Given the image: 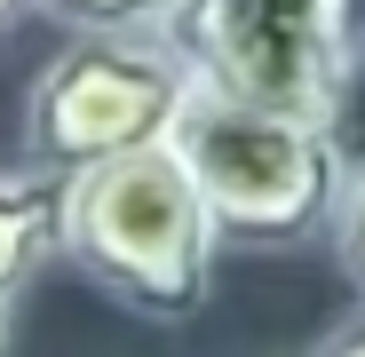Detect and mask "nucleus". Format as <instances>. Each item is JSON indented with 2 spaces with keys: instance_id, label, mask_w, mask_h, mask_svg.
Masks as SVG:
<instances>
[{
  "instance_id": "1",
  "label": "nucleus",
  "mask_w": 365,
  "mask_h": 357,
  "mask_svg": "<svg viewBox=\"0 0 365 357\" xmlns=\"http://www.w3.org/2000/svg\"><path fill=\"white\" fill-rule=\"evenodd\" d=\"M215 214L175 143H151L64 183V262L128 318L191 326L215 302Z\"/></svg>"
},
{
  "instance_id": "8",
  "label": "nucleus",
  "mask_w": 365,
  "mask_h": 357,
  "mask_svg": "<svg viewBox=\"0 0 365 357\" xmlns=\"http://www.w3.org/2000/svg\"><path fill=\"white\" fill-rule=\"evenodd\" d=\"M318 357H365V318H349L341 333H326V341H318Z\"/></svg>"
},
{
  "instance_id": "9",
  "label": "nucleus",
  "mask_w": 365,
  "mask_h": 357,
  "mask_svg": "<svg viewBox=\"0 0 365 357\" xmlns=\"http://www.w3.org/2000/svg\"><path fill=\"white\" fill-rule=\"evenodd\" d=\"M24 16H32V0H0V40H9V32H16Z\"/></svg>"
},
{
  "instance_id": "4",
  "label": "nucleus",
  "mask_w": 365,
  "mask_h": 357,
  "mask_svg": "<svg viewBox=\"0 0 365 357\" xmlns=\"http://www.w3.org/2000/svg\"><path fill=\"white\" fill-rule=\"evenodd\" d=\"M191 95L199 72L182 64L167 32H80L24 88V167L72 183L88 167L175 143V119Z\"/></svg>"
},
{
  "instance_id": "2",
  "label": "nucleus",
  "mask_w": 365,
  "mask_h": 357,
  "mask_svg": "<svg viewBox=\"0 0 365 357\" xmlns=\"http://www.w3.org/2000/svg\"><path fill=\"white\" fill-rule=\"evenodd\" d=\"M175 159L191 167V183L215 214L222 247H255V254H294L310 238H334L341 199H349V159L341 135L302 128V119L230 103L199 88L175 119Z\"/></svg>"
},
{
  "instance_id": "7",
  "label": "nucleus",
  "mask_w": 365,
  "mask_h": 357,
  "mask_svg": "<svg viewBox=\"0 0 365 357\" xmlns=\"http://www.w3.org/2000/svg\"><path fill=\"white\" fill-rule=\"evenodd\" d=\"M334 254H341V278L365 294V167L349 175V199H341V222H334Z\"/></svg>"
},
{
  "instance_id": "3",
  "label": "nucleus",
  "mask_w": 365,
  "mask_h": 357,
  "mask_svg": "<svg viewBox=\"0 0 365 357\" xmlns=\"http://www.w3.org/2000/svg\"><path fill=\"white\" fill-rule=\"evenodd\" d=\"M357 32L365 0H182L167 16V40L199 72V88L326 135H341L357 88Z\"/></svg>"
},
{
  "instance_id": "6",
  "label": "nucleus",
  "mask_w": 365,
  "mask_h": 357,
  "mask_svg": "<svg viewBox=\"0 0 365 357\" xmlns=\"http://www.w3.org/2000/svg\"><path fill=\"white\" fill-rule=\"evenodd\" d=\"M182 0H32V16L64 24L72 40L80 32H167V16Z\"/></svg>"
},
{
  "instance_id": "10",
  "label": "nucleus",
  "mask_w": 365,
  "mask_h": 357,
  "mask_svg": "<svg viewBox=\"0 0 365 357\" xmlns=\"http://www.w3.org/2000/svg\"><path fill=\"white\" fill-rule=\"evenodd\" d=\"M0 357H9V310H0Z\"/></svg>"
},
{
  "instance_id": "5",
  "label": "nucleus",
  "mask_w": 365,
  "mask_h": 357,
  "mask_svg": "<svg viewBox=\"0 0 365 357\" xmlns=\"http://www.w3.org/2000/svg\"><path fill=\"white\" fill-rule=\"evenodd\" d=\"M64 254V175L48 167H0V310Z\"/></svg>"
}]
</instances>
